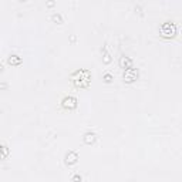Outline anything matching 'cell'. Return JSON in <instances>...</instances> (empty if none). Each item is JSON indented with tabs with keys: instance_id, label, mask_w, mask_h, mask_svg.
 Returning <instances> with one entry per match:
<instances>
[{
	"instance_id": "3957f363",
	"label": "cell",
	"mask_w": 182,
	"mask_h": 182,
	"mask_svg": "<svg viewBox=\"0 0 182 182\" xmlns=\"http://www.w3.org/2000/svg\"><path fill=\"white\" fill-rule=\"evenodd\" d=\"M136 76H138V73L135 71V70H131V68H128L127 71L124 73V78H125V81H134L136 78Z\"/></svg>"
},
{
	"instance_id": "ba28073f",
	"label": "cell",
	"mask_w": 182,
	"mask_h": 182,
	"mask_svg": "<svg viewBox=\"0 0 182 182\" xmlns=\"http://www.w3.org/2000/svg\"><path fill=\"white\" fill-rule=\"evenodd\" d=\"M105 81H107V83H110V81H111V76H110V74H105Z\"/></svg>"
},
{
	"instance_id": "277c9868",
	"label": "cell",
	"mask_w": 182,
	"mask_h": 182,
	"mask_svg": "<svg viewBox=\"0 0 182 182\" xmlns=\"http://www.w3.org/2000/svg\"><path fill=\"white\" fill-rule=\"evenodd\" d=\"M65 161H67V164H74L77 161V154L76 152H68L65 155Z\"/></svg>"
},
{
	"instance_id": "52a82bcc",
	"label": "cell",
	"mask_w": 182,
	"mask_h": 182,
	"mask_svg": "<svg viewBox=\"0 0 182 182\" xmlns=\"http://www.w3.org/2000/svg\"><path fill=\"white\" fill-rule=\"evenodd\" d=\"M125 63L130 65V64H131V60H130V59H124V57H123V59H121V65H124Z\"/></svg>"
},
{
	"instance_id": "7a4b0ae2",
	"label": "cell",
	"mask_w": 182,
	"mask_h": 182,
	"mask_svg": "<svg viewBox=\"0 0 182 182\" xmlns=\"http://www.w3.org/2000/svg\"><path fill=\"white\" fill-rule=\"evenodd\" d=\"M63 105H64L65 108H76L77 100L74 97H65L64 100H63Z\"/></svg>"
},
{
	"instance_id": "5b68a950",
	"label": "cell",
	"mask_w": 182,
	"mask_h": 182,
	"mask_svg": "<svg viewBox=\"0 0 182 182\" xmlns=\"http://www.w3.org/2000/svg\"><path fill=\"white\" fill-rule=\"evenodd\" d=\"M94 139H95V134H92V132H87L84 136V141L87 144H90V142H94Z\"/></svg>"
},
{
	"instance_id": "9c48e42d",
	"label": "cell",
	"mask_w": 182,
	"mask_h": 182,
	"mask_svg": "<svg viewBox=\"0 0 182 182\" xmlns=\"http://www.w3.org/2000/svg\"><path fill=\"white\" fill-rule=\"evenodd\" d=\"M73 181H74V182H78V181H81V178H80L78 175H76L74 178H73Z\"/></svg>"
},
{
	"instance_id": "6da1fadb",
	"label": "cell",
	"mask_w": 182,
	"mask_h": 182,
	"mask_svg": "<svg viewBox=\"0 0 182 182\" xmlns=\"http://www.w3.org/2000/svg\"><path fill=\"white\" fill-rule=\"evenodd\" d=\"M161 32H162L164 36H167V37H171V36H174L175 34V26L172 24V23H164L162 27H161Z\"/></svg>"
},
{
	"instance_id": "8992f818",
	"label": "cell",
	"mask_w": 182,
	"mask_h": 182,
	"mask_svg": "<svg viewBox=\"0 0 182 182\" xmlns=\"http://www.w3.org/2000/svg\"><path fill=\"white\" fill-rule=\"evenodd\" d=\"M9 63H10V64H19V63H20V59H17V56H10V59H9Z\"/></svg>"
}]
</instances>
